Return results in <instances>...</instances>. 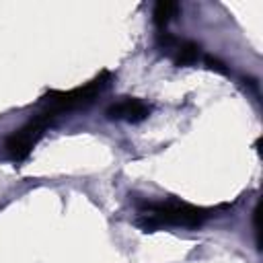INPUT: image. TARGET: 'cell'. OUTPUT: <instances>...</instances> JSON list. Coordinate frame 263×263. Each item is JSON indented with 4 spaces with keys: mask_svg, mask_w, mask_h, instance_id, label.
<instances>
[{
    "mask_svg": "<svg viewBox=\"0 0 263 263\" xmlns=\"http://www.w3.org/2000/svg\"><path fill=\"white\" fill-rule=\"evenodd\" d=\"M210 216H214V210L197 208L185 201H164V203H144L142 205V218L138 220V226L146 232H152L160 226H201Z\"/></svg>",
    "mask_w": 263,
    "mask_h": 263,
    "instance_id": "cell-1",
    "label": "cell"
},
{
    "mask_svg": "<svg viewBox=\"0 0 263 263\" xmlns=\"http://www.w3.org/2000/svg\"><path fill=\"white\" fill-rule=\"evenodd\" d=\"M105 115L109 119H123V121H132V123H138L142 119H146L150 115V105H146L144 101L140 99H121L117 103H113L111 107H107Z\"/></svg>",
    "mask_w": 263,
    "mask_h": 263,
    "instance_id": "cell-4",
    "label": "cell"
},
{
    "mask_svg": "<svg viewBox=\"0 0 263 263\" xmlns=\"http://www.w3.org/2000/svg\"><path fill=\"white\" fill-rule=\"evenodd\" d=\"M51 123V119H47L45 115H37L33 117L31 121H27L21 129H16L14 134H10L6 138V154L12 158V160H23L29 156V152L33 150V146L41 140L45 127Z\"/></svg>",
    "mask_w": 263,
    "mask_h": 263,
    "instance_id": "cell-3",
    "label": "cell"
},
{
    "mask_svg": "<svg viewBox=\"0 0 263 263\" xmlns=\"http://www.w3.org/2000/svg\"><path fill=\"white\" fill-rule=\"evenodd\" d=\"M203 62H205V66H208L210 70H214V72H220V74H226V72H228L226 64H224V62H220V60H218V58H214V55H205V58H203Z\"/></svg>",
    "mask_w": 263,
    "mask_h": 263,
    "instance_id": "cell-7",
    "label": "cell"
},
{
    "mask_svg": "<svg viewBox=\"0 0 263 263\" xmlns=\"http://www.w3.org/2000/svg\"><path fill=\"white\" fill-rule=\"evenodd\" d=\"M199 45L193 43V41H179L177 49L173 51V60L177 66H189L193 62H197L199 58Z\"/></svg>",
    "mask_w": 263,
    "mask_h": 263,
    "instance_id": "cell-6",
    "label": "cell"
},
{
    "mask_svg": "<svg viewBox=\"0 0 263 263\" xmlns=\"http://www.w3.org/2000/svg\"><path fill=\"white\" fill-rule=\"evenodd\" d=\"M109 78L111 74L109 72H101L95 80H90L88 84L84 86H78L74 90H51L47 92L43 99H41V105H45V109L41 111V115H45L47 119L53 121V117L66 113V111H72V109H80V107H86L95 101V97L107 88L109 84Z\"/></svg>",
    "mask_w": 263,
    "mask_h": 263,
    "instance_id": "cell-2",
    "label": "cell"
},
{
    "mask_svg": "<svg viewBox=\"0 0 263 263\" xmlns=\"http://www.w3.org/2000/svg\"><path fill=\"white\" fill-rule=\"evenodd\" d=\"M181 10V6L177 2H171V0H160L154 4V10H152V18H154V25L164 31V27L173 21V16H177V12Z\"/></svg>",
    "mask_w": 263,
    "mask_h": 263,
    "instance_id": "cell-5",
    "label": "cell"
}]
</instances>
